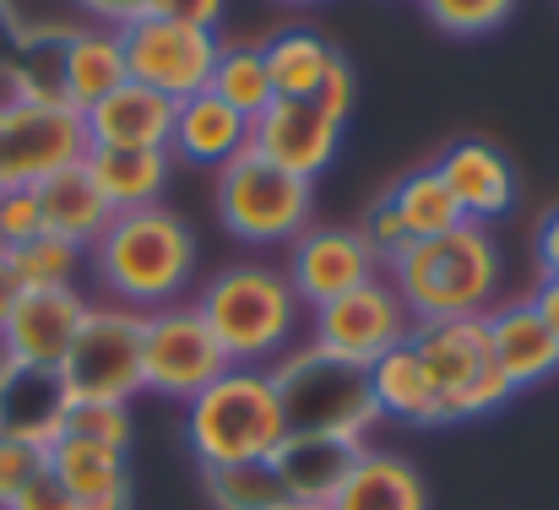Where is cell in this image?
<instances>
[{"mask_svg":"<svg viewBox=\"0 0 559 510\" xmlns=\"http://www.w3.org/2000/svg\"><path fill=\"white\" fill-rule=\"evenodd\" d=\"M87 261H93V277L104 283L109 305L153 316V310L186 305L201 250H195V234L180 212L142 206V212H115V223L98 234Z\"/></svg>","mask_w":559,"mask_h":510,"instance_id":"cell-1","label":"cell"},{"mask_svg":"<svg viewBox=\"0 0 559 510\" xmlns=\"http://www.w3.org/2000/svg\"><path fill=\"white\" fill-rule=\"evenodd\" d=\"M195 310L206 332L217 337L223 358L234 369H272L283 353L299 347V321L305 305L288 283L283 266L272 261H234L217 277L201 283Z\"/></svg>","mask_w":559,"mask_h":510,"instance_id":"cell-2","label":"cell"},{"mask_svg":"<svg viewBox=\"0 0 559 510\" xmlns=\"http://www.w3.org/2000/svg\"><path fill=\"white\" fill-rule=\"evenodd\" d=\"M385 283L396 288V299L418 327L489 316L500 305V245L489 239L484 223H456L440 239L407 245L385 266Z\"/></svg>","mask_w":559,"mask_h":510,"instance_id":"cell-3","label":"cell"},{"mask_svg":"<svg viewBox=\"0 0 559 510\" xmlns=\"http://www.w3.org/2000/svg\"><path fill=\"white\" fill-rule=\"evenodd\" d=\"M186 440L201 473L272 462V451L288 440V413L272 369H223L195 402H186Z\"/></svg>","mask_w":559,"mask_h":510,"instance_id":"cell-4","label":"cell"},{"mask_svg":"<svg viewBox=\"0 0 559 510\" xmlns=\"http://www.w3.org/2000/svg\"><path fill=\"white\" fill-rule=\"evenodd\" d=\"M272 380H277V396H283V413H288V429H305V435H348V440H365L374 424H380V407H374L370 391V369L359 364H343L321 347H294L272 364Z\"/></svg>","mask_w":559,"mask_h":510,"instance_id":"cell-5","label":"cell"},{"mask_svg":"<svg viewBox=\"0 0 559 510\" xmlns=\"http://www.w3.org/2000/svg\"><path fill=\"white\" fill-rule=\"evenodd\" d=\"M217 223L239 245H294L310 228L316 212V185L272 169L261 153H239L234 164L217 169Z\"/></svg>","mask_w":559,"mask_h":510,"instance_id":"cell-6","label":"cell"},{"mask_svg":"<svg viewBox=\"0 0 559 510\" xmlns=\"http://www.w3.org/2000/svg\"><path fill=\"white\" fill-rule=\"evenodd\" d=\"M413 347H418V358L429 364V375L440 386V424L484 418V413H495V407H506L516 396L506 386V375L495 369L484 316L413 327Z\"/></svg>","mask_w":559,"mask_h":510,"instance_id":"cell-7","label":"cell"},{"mask_svg":"<svg viewBox=\"0 0 559 510\" xmlns=\"http://www.w3.org/2000/svg\"><path fill=\"white\" fill-rule=\"evenodd\" d=\"M60 380H66L71 402L131 407V396L147 391V380H142V316L126 305H93L66 364H60Z\"/></svg>","mask_w":559,"mask_h":510,"instance_id":"cell-8","label":"cell"},{"mask_svg":"<svg viewBox=\"0 0 559 510\" xmlns=\"http://www.w3.org/2000/svg\"><path fill=\"white\" fill-rule=\"evenodd\" d=\"M223 369L234 364L223 358L195 305H169V310L142 316V380L153 396L195 402Z\"/></svg>","mask_w":559,"mask_h":510,"instance_id":"cell-9","label":"cell"},{"mask_svg":"<svg viewBox=\"0 0 559 510\" xmlns=\"http://www.w3.org/2000/svg\"><path fill=\"white\" fill-rule=\"evenodd\" d=\"M413 327L418 321L407 316V305L396 299V288L380 272L365 288H354V294L310 310V347H321V353H332L343 364L370 369L374 358H385L391 347H402V342L413 337Z\"/></svg>","mask_w":559,"mask_h":510,"instance_id":"cell-10","label":"cell"},{"mask_svg":"<svg viewBox=\"0 0 559 510\" xmlns=\"http://www.w3.org/2000/svg\"><path fill=\"white\" fill-rule=\"evenodd\" d=\"M126 44V71L131 82L186 104L195 93L212 87V66L223 55L217 33H201V27H186V22H169V16H147V22H131L120 33Z\"/></svg>","mask_w":559,"mask_h":510,"instance_id":"cell-11","label":"cell"},{"mask_svg":"<svg viewBox=\"0 0 559 510\" xmlns=\"http://www.w3.org/2000/svg\"><path fill=\"white\" fill-rule=\"evenodd\" d=\"M0 131H5V179L11 185H38L49 174L82 164L93 147L82 115L60 98H5Z\"/></svg>","mask_w":559,"mask_h":510,"instance_id":"cell-12","label":"cell"},{"mask_svg":"<svg viewBox=\"0 0 559 510\" xmlns=\"http://www.w3.org/2000/svg\"><path fill=\"white\" fill-rule=\"evenodd\" d=\"M250 153H261L272 169L316 185L343 153V120L326 115L316 98H272V109L250 120Z\"/></svg>","mask_w":559,"mask_h":510,"instance_id":"cell-13","label":"cell"},{"mask_svg":"<svg viewBox=\"0 0 559 510\" xmlns=\"http://www.w3.org/2000/svg\"><path fill=\"white\" fill-rule=\"evenodd\" d=\"M288 283L299 294L305 310H321L354 288L374 283L385 266L374 261V250L365 245L359 228H305L294 245H288Z\"/></svg>","mask_w":559,"mask_h":510,"instance_id":"cell-14","label":"cell"},{"mask_svg":"<svg viewBox=\"0 0 559 510\" xmlns=\"http://www.w3.org/2000/svg\"><path fill=\"white\" fill-rule=\"evenodd\" d=\"M87 294L82 288H27L11 310V321L0 327V353L5 364H27V369H60L71 342L87 321Z\"/></svg>","mask_w":559,"mask_h":510,"instance_id":"cell-15","label":"cell"},{"mask_svg":"<svg viewBox=\"0 0 559 510\" xmlns=\"http://www.w3.org/2000/svg\"><path fill=\"white\" fill-rule=\"evenodd\" d=\"M49 66H55V93H60V104H71L76 115H87L98 98H109L115 87L131 82L120 33H115V27H93V22L60 33Z\"/></svg>","mask_w":559,"mask_h":510,"instance_id":"cell-16","label":"cell"},{"mask_svg":"<svg viewBox=\"0 0 559 510\" xmlns=\"http://www.w3.org/2000/svg\"><path fill=\"white\" fill-rule=\"evenodd\" d=\"M66 413H71V391L60 369H27V364L0 369V440L49 451L66 435Z\"/></svg>","mask_w":559,"mask_h":510,"instance_id":"cell-17","label":"cell"},{"mask_svg":"<svg viewBox=\"0 0 559 510\" xmlns=\"http://www.w3.org/2000/svg\"><path fill=\"white\" fill-rule=\"evenodd\" d=\"M365 456V440L348 435H305L288 429V440L272 451V467L283 478V489L294 495V506H332V495L348 484L354 462Z\"/></svg>","mask_w":559,"mask_h":510,"instance_id":"cell-18","label":"cell"},{"mask_svg":"<svg viewBox=\"0 0 559 510\" xmlns=\"http://www.w3.org/2000/svg\"><path fill=\"white\" fill-rule=\"evenodd\" d=\"M435 174L445 179V190H451V201L462 206V217L467 223H495L500 212H511V201H516V174L506 164V153L500 147H489V142H456V147H445L440 158H435Z\"/></svg>","mask_w":559,"mask_h":510,"instance_id":"cell-19","label":"cell"},{"mask_svg":"<svg viewBox=\"0 0 559 510\" xmlns=\"http://www.w3.org/2000/svg\"><path fill=\"white\" fill-rule=\"evenodd\" d=\"M484 332H489V353H495V369L506 375L511 391H527L538 380H549L559 369V337L538 321V310L527 299H511V305H495L484 316Z\"/></svg>","mask_w":559,"mask_h":510,"instance_id":"cell-20","label":"cell"},{"mask_svg":"<svg viewBox=\"0 0 559 510\" xmlns=\"http://www.w3.org/2000/svg\"><path fill=\"white\" fill-rule=\"evenodd\" d=\"M175 98L142 87V82H126L115 87L109 98H98L82 126H87V142L93 147H164L169 153V137H175Z\"/></svg>","mask_w":559,"mask_h":510,"instance_id":"cell-21","label":"cell"},{"mask_svg":"<svg viewBox=\"0 0 559 510\" xmlns=\"http://www.w3.org/2000/svg\"><path fill=\"white\" fill-rule=\"evenodd\" d=\"M49 473L66 484V495L76 510H131V473H126V451L60 435L49 451Z\"/></svg>","mask_w":559,"mask_h":510,"instance_id":"cell-22","label":"cell"},{"mask_svg":"<svg viewBox=\"0 0 559 510\" xmlns=\"http://www.w3.org/2000/svg\"><path fill=\"white\" fill-rule=\"evenodd\" d=\"M250 147V120L234 115L223 98L195 93L175 109V137H169V158H186L195 169H223Z\"/></svg>","mask_w":559,"mask_h":510,"instance_id":"cell-23","label":"cell"},{"mask_svg":"<svg viewBox=\"0 0 559 510\" xmlns=\"http://www.w3.org/2000/svg\"><path fill=\"white\" fill-rule=\"evenodd\" d=\"M33 190H38L44 234H55V239H71V245L93 250V245H98V234L115 223V206H109V201H104V190L93 185L87 164H71V169L49 174V179H38Z\"/></svg>","mask_w":559,"mask_h":510,"instance_id":"cell-24","label":"cell"},{"mask_svg":"<svg viewBox=\"0 0 559 510\" xmlns=\"http://www.w3.org/2000/svg\"><path fill=\"white\" fill-rule=\"evenodd\" d=\"M87 174L104 190V201L115 212H142V206H164V185H169V153L164 147H87Z\"/></svg>","mask_w":559,"mask_h":510,"instance_id":"cell-25","label":"cell"},{"mask_svg":"<svg viewBox=\"0 0 559 510\" xmlns=\"http://www.w3.org/2000/svg\"><path fill=\"white\" fill-rule=\"evenodd\" d=\"M326 510H429V489L407 456L365 446V456L354 462L348 484L332 495Z\"/></svg>","mask_w":559,"mask_h":510,"instance_id":"cell-26","label":"cell"},{"mask_svg":"<svg viewBox=\"0 0 559 510\" xmlns=\"http://www.w3.org/2000/svg\"><path fill=\"white\" fill-rule=\"evenodd\" d=\"M370 391H374L380 418H402V424H440V386H435L429 364L418 358L413 337L370 364Z\"/></svg>","mask_w":559,"mask_h":510,"instance_id":"cell-27","label":"cell"},{"mask_svg":"<svg viewBox=\"0 0 559 510\" xmlns=\"http://www.w3.org/2000/svg\"><path fill=\"white\" fill-rule=\"evenodd\" d=\"M261 55H266V71H272L277 98H316V93L326 87L332 66L343 60V55H337L321 33H310V27H283V33H272V38L261 44Z\"/></svg>","mask_w":559,"mask_h":510,"instance_id":"cell-28","label":"cell"},{"mask_svg":"<svg viewBox=\"0 0 559 510\" xmlns=\"http://www.w3.org/2000/svg\"><path fill=\"white\" fill-rule=\"evenodd\" d=\"M385 206L396 212V223L407 228V239H413V245H418V239H440V234H451L456 223H467V217H462V206L451 201L445 179L435 174V164L402 174V179L385 190Z\"/></svg>","mask_w":559,"mask_h":510,"instance_id":"cell-29","label":"cell"},{"mask_svg":"<svg viewBox=\"0 0 559 510\" xmlns=\"http://www.w3.org/2000/svg\"><path fill=\"white\" fill-rule=\"evenodd\" d=\"M212 98H223L234 115L255 120L261 109H272L277 87H272V71H266V55L261 44H223L217 66H212Z\"/></svg>","mask_w":559,"mask_h":510,"instance_id":"cell-30","label":"cell"},{"mask_svg":"<svg viewBox=\"0 0 559 510\" xmlns=\"http://www.w3.org/2000/svg\"><path fill=\"white\" fill-rule=\"evenodd\" d=\"M206 500L217 510H299L283 489L272 462H239V467H206Z\"/></svg>","mask_w":559,"mask_h":510,"instance_id":"cell-31","label":"cell"},{"mask_svg":"<svg viewBox=\"0 0 559 510\" xmlns=\"http://www.w3.org/2000/svg\"><path fill=\"white\" fill-rule=\"evenodd\" d=\"M11 261H16L22 288H76V272H82L87 250L71 245V239L38 234V239H27L22 250H11Z\"/></svg>","mask_w":559,"mask_h":510,"instance_id":"cell-32","label":"cell"},{"mask_svg":"<svg viewBox=\"0 0 559 510\" xmlns=\"http://www.w3.org/2000/svg\"><path fill=\"white\" fill-rule=\"evenodd\" d=\"M516 0H424V16L451 38H484L511 16Z\"/></svg>","mask_w":559,"mask_h":510,"instance_id":"cell-33","label":"cell"},{"mask_svg":"<svg viewBox=\"0 0 559 510\" xmlns=\"http://www.w3.org/2000/svg\"><path fill=\"white\" fill-rule=\"evenodd\" d=\"M66 435L109 446V451H131V407H120V402H71Z\"/></svg>","mask_w":559,"mask_h":510,"instance_id":"cell-34","label":"cell"},{"mask_svg":"<svg viewBox=\"0 0 559 510\" xmlns=\"http://www.w3.org/2000/svg\"><path fill=\"white\" fill-rule=\"evenodd\" d=\"M44 234V212H38V190L33 185H5L0 190V250H22L27 239Z\"/></svg>","mask_w":559,"mask_h":510,"instance_id":"cell-35","label":"cell"},{"mask_svg":"<svg viewBox=\"0 0 559 510\" xmlns=\"http://www.w3.org/2000/svg\"><path fill=\"white\" fill-rule=\"evenodd\" d=\"M49 467V456L38 446H22V440H0V510L16 506V495Z\"/></svg>","mask_w":559,"mask_h":510,"instance_id":"cell-36","label":"cell"},{"mask_svg":"<svg viewBox=\"0 0 559 510\" xmlns=\"http://www.w3.org/2000/svg\"><path fill=\"white\" fill-rule=\"evenodd\" d=\"M359 234H365V245L374 250V261H380V266H391V261L413 245V239H407V228L396 223V212L385 206V195L370 206V217H365V228H359Z\"/></svg>","mask_w":559,"mask_h":510,"instance_id":"cell-37","label":"cell"},{"mask_svg":"<svg viewBox=\"0 0 559 510\" xmlns=\"http://www.w3.org/2000/svg\"><path fill=\"white\" fill-rule=\"evenodd\" d=\"M158 5H164V0H76V11L93 16V27H115V33H126L131 22L158 16Z\"/></svg>","mask_w":559,"mask_h":510,"instance_id":"cell-38","label":"cell"},{"mask_svg":"<svg viewBox=\"0 0 559 510\" xmlns=\"http://www.w3.org/2000/svg\"><path fill=\"white\" fill-rule=\"evenodd\" d=\"M11 510H76V500H71V495H66V484L44 467V473H38V478L16 495V506H11Z\"/></svg>","mask_w":559,"mask_h":510,"instance_id":"cell-39","label":"cell"},{"mask_svg":"<svg viewBox=\"0 0 559 510\" xmlns=\"http://www.w3.org/2000/svg\"><path fill=\"white\" fill-rule=\"evenodd\" d=\"M223 11H228V0H164V5H158V16L201 27V33H212V27L223 22Z\"/></svg>","mask_w":559,"mask_h":510,"instance_id":"cell-40","label":"cell"},{"mask_svg":"<svg viewBox=\"0 0 559 510\" xmlns=\"http://www.w3.org/2000/svg\"><path fill=\"white\" fill-rule=\"evenodd\" d=\"M316 104H321L326 115L348 120V109H354V71H348V60H337V66H332V76H326V87L316 93Z\"/></svg>","mask_w":559,"mask_h":510,"instance_id":"cell-41","label":"cell"},{"mask_svg":"<svg viewBox=\"0 0 559 510\" xmlns=\"http://www.w3.org/2000/svg\"><path fill=\"white\" fill-rule=\"evenodd\" d=\"M22 294H27V288H22V277H16V261H11V250H0V327L11 321V310H16Z\"/></svg>","mask_w":559,"mask_h":510,"instance_id":"cell-42","label":"cell"},{"mask_svg":"<svg viewBox=\"0 0 559 510\" xmlns=\"http://www.w3.org/2000/svg\"><path fill=\"white\" fill-rule=\"evenodd\" d=\"M538 261H544V277H559V206L538 223Z\"/></svg>","mask_w":559,"mask_h":510,"instance_id":"cell-43","label":"cell"},{"mask_svg":"<svg viewBox=\"0 0 559 510\" xmlns=\"http://www.w3.org/2000/svg\"><path fill=\"white\" fill-rule=\"evenodd\" d=\"M527 305L538 310V321H544V327L559 337V277H544V283H538V294H533Z\"/></svg>","mask_w":559,"mask_h":510,"instance_id":"cell-44","label":"cell"},{"mask_svg":"<svg viewBox=\"0 0 559 510\" xmlns=\"http://www.w3.org/2000/svg\"><path fill=\"white\" fill-rule=\"evenodd\" d=\"M22 22H16V11H11V0H0V60H11L16 49H22Z\"/></svg>","mask_w":559,"mask_h":510,"instance_id":"cell-45","label":"cell"},{"mask_svg":"<svg viewBox=\"0 0 559 510\" xmlns=\"http://www.w3.org/2000/svg\"><path fill=\"white\" fill-rule=\"evenodd\" d=\"M0 104H5V98H0ZM5 185H11V179H5V131H0V190H5Z\"/></svg>","mask_w":559,"mask_h":510,"instance_id":"cell-46","label":"cell"},{"mask_svg":"<svg viewBox=\"0 0 559 510\" xmlns=\"http://www.w3.org/2000/svg\"><path fill=\"white\" fill-rule=\"evenodd\" d=\"M288 5H321V0H288Z\"/></svg>","mask_w":559,"mask_h":510,"instance_id":"cell-47","label":"cell"},{"mask_svg":"<svg viewBox=\"0 0 559 510\" xmlns=\"http://www.w3.org/2000/svg\"><path fill=\"white\" fill-rule=\"evenodd\" d=\"M299 510H321V506H299Z\"/></svg>","mask_w":559,"mask_h":510,"instance_id":"cell-48","label":"cell"},{"mask_svg":"<svg viewBox=\"0 0 559 510\" xmlns=\"http://www.w3.org/2000/svg\"><path fill=\"white\" fill-rule=\"evenodd\" d=\"M0 369H5V353H0Z\"/></svg>","mask_w":559,"mask_h":510,"instance_id":"cell-49","label":"cell"}]
</instances>
